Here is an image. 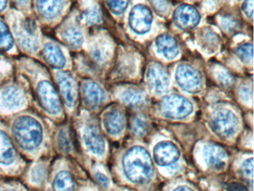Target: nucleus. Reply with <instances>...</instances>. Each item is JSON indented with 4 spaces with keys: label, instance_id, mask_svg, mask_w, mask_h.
I'll return each mask as SVG.
<instances>
[{
    "label": "nucleus",
    "instance_id": "1",
    "mask_svg": "<svg viewBox=\"0 0 254 191\" xmlns=\"http://www.w3.org/2000/svg\"><path fill=\"white\" fill-rule=\"evenodd\" d=\"M14 73L26 85L37 111L56 123L66 118L51 70L41 61L25 55L9 60Z\"/></svg>",
    "mask_w": 254,
    "mask_h": 191
},
{
    "label": "nucleus",
    "instance_id": "2",
    "mask_svg": "<svg viewBox=\"0 0 254 191\" xmlns=\"http://www.w3.org/2000/svg\"><path fill=\"white\" fill-rule=\"evenodd\" d=\"M10 134L22 155L32 160L42 158L48 149V132L42 116L35 109L9 116Z\"/></svg>",
    "mask_w": 254,
    "mask_h": 191
},
{
    "label": "nucleus",
    "instance_id": "3",
    "mask_svg": "<svg viewBox=\"0 0 254 191\" xmlns=\"http://www.w3.org/2000/svg\"><path fill=\"white\" fill-rule=\"evenodd\" d=\"M114 53L111 38L103 31L90 30L84 47L72 54L73 71L80 78H91L102 73Z\"/></svg>",
    "mask_w": 254,
    "mask_h": 191
},
{
    "label": "nucleus",
    "instance_id": "4",
    "mask_svg": "<svg viewBox=\"0 0 254 191\" xmlns=\"http://www.w3.org/2000/svg\"><path fill=\"white\" fill-rule=\"evenodd\" d=\"M4 18L20 55L38 60L45 32L36 19L11 7Z\"/></svg>",
    "mask_w": 254,
    "mask_h": 191
},
{
    "label": "nucleus",
    "instance_id": "5",
    "mask_svg": "<svg viewBox=\"0 0 254 191\" xmlns=\"http://www.w3.org/2000/svg\"><path fill=\"white\" fill-rule=\"evenodd\" d=\"M29 91L13 68L0 78V117L9 116L32 107Z\"/></svg>",
    "mask_w": 254,
    "mask_h": 191
},
{
    "label": "nucleus",
    "instance_id": "6",
    "mask_svg": "<svg viewBox=\"0 0 254 191\" xmlns=\"http://www.w3.org/2000/svg\"><path fill=\"white\" fill-rule=\"evenodd\" d=\"M76 0H32V13L45 34L53 30L67 16Z\"/></svg>",
    "mask_w": 254,
    "mask_h": 191
},
{
    "label": "nucleus",
    "instance_id": "7",
    "mask_svg": "<svg viewBox=\"0 0 254 191\" xmlns=\"http://www.w3.org/2000/svg\"><path fill=\"white\" fill-rule=\"evenodd\" d=\"M88 32L89 30L80 19L78 10L75 4L70 13L50 34L66 46L73 54L83 49Z\"/></svg>",
    "mask_w": 254,
    "mask_h": 191
},
{
    "label": "nucleus",
    "instance_id": "8",
    "mask_svg": "<svg viewBox=\"0 0 254 191\" xmlns=\"http://www.w3.org/2000/svg\"><path fill=\"white\" fill-rule=\"evenodd\" d=\"M126 177L133 184L142 185L151 180L154 174L152 160L148 151L142 146L130 148L123 159Z\"/></svg>",
    "mask_w": 254,
    "mask_h": 191
},
{
    "label": "nucleus",
    "instance_id": "9",
    "mask_svg": "<svg viewBox=\"0 0 254 191\" xmlns=\"http://www.w3.org/2000/svg\"><path fill=\"white\" fill-rule=\"evenodd\" d=\"M5 125L6 123L0 117V172L13 177L24 171L26 161L16 146Z\"/></svg>",
    "mask_w": 254,
    "mask_h": 191
},
{
    "label": "nucleus",
    "instance_id": "10",
    "mask_svg": "<svg viewBox=\"0 0 254 191\" xmlns=\"http://www.w3.org/2000/svg\"><path fill=\"white\" fill-rule=\"evenodd\" d=\"M66 118L76 115L80 106V77L73 70L51 71Z\"/></svg>",
    "mask_w": 254,
    "mask_h": 191
},
{
    "label": "nucleus",
    "instance_id": "11",
    "mask_svg": "<svg viewBox=\"0 0 254 191\" xmlns=\"http://www.w3.org/2000/svg\"><path fill=\"white\" fill-rule=\"evenodd\" d=\"M38 60L51 71L73 70L72 52L51 34H44Z\"/></svg>",
    "mask_w": 254,
    "mask_h": 191
},
{
    "label": "nucleus",
    "instance_id": "12",
    "mask_svg": "<svg viewBox=\"0 0 254 191\" xmlns=\"http://www.w3.org/2000/svg\"><path fill=\"white\" fill-rule=\"evenodd\" d=\"M154 23V13L149 6L141 2L132 6L127 16V25L133 34L146 36L151 32Z\"/></svg>",
    "mask_w": 254,
    "mask_h": 191
},
{
    "label": "nucleus",
    "instance_id": "13",
    "mask_svg": "<svg viewBox=\"0 0 254 191\" xmlns=\"http://www.w3.org/2000/svg\"><path fill=\"white\" fill-rule=\"evenodd\" d=\"M79 93L80 104L89 110L99 108L107 100L105 90L91 78H80Z\"/></svg>",
    "mask_w": 254,
    "mask_h": 191
},
{
    "label": "nucleus",
    "instance_id": "14",
    "mask_svg": "<svg viewBox=\"0 0 254 191\" xmlns=\"http://www.w3.org/2000/svg\"><path fill=\"white\" fill-rule=\"evenodd\" d=\"M175 79L177 85L189 94H197L203 87L201 73L194 66L187 63L178 64L175 69Z\"/></svg>",
    "mask_w": 254,
    "mask_h": 191
},
{
    "label": "nucleus",
    "instance_id": "15",
    "mask_svg": "<svg viewBox=\"0 0 254 191\" xmlns=\"http://www.w3.org/2000/svg\"><path fill=\"white\" fill-rule=\"evenodd\" d=\"M239 125L237 116L230 109H218L212 115L211 120L212 131L223 138L233 137L237 133Z\"/></svg>",
    "mask_w": 254,
    "mask_h": 191
},
{
    "label": "nucleus",
    "instance_id": "16",
    "mask_svg": "<svg viewBox=\"0 0 254 191\" xmlns=\"http://www.w3.org/2000/svg\"><path fill=\"white\" fill-rule=\"evenodd\" d=\"M160 111L169 119H184L193 111V104L183 96L172 94L166 96L160 102Z\"/></svg>",
    "mask_w": 254,
    "mask_h": 191
},
{
    "label": "nucleus",
    "instance_id": "17",
    "mask_svg": "<svg viewBox=\"0 0 254 191\" xmlns=\"http://www.w3.org/2000/svg\"><path fill=\"white\" fill-rule=\"evenodd\" d=\"M79 17L84 26L90 30L97 29L104 21L103 12L98 0H76Z\"/></svg>",
    "mask_w": 254,
    "mask_h": 191
},
{
    "label": "nucleus",
    "instance_id": "18",
    "mask_svg": "<svg viewBox=\"0 0 254 191\" xmlns=\"http://www.w3.org/2000/svg\"><path fill=\"white\" fill-rule=\"evenodd\" d=\"M81 140L85 149L95 156H102L106 150L105 140L99 128L87 122L81 129Z\"/></svg>",
    "mask_w": 254,
    "mask_h": 191
},
{
    "label": "nucleus",
    "instance_id": "19",
    "mask_svg": "<svg viewBox=\"0 0 254 191\" xmlns=\"http://www.w3.org/2000/svg\"><path fill=\"white\" fill-rule=\"evenodd\" d=\"M174 22L180 29L191 31L198 26L201 15L197 8L189 4H182L174 10Z\"/></svg>",
    "mask_w": 254,
    "mask_h": 191
},
{
    "label": "nucleus",
    "instance_id": "20",
    "mask_svg": "<svg viewBox=\"0 0 254 191\" xmlns=\"http://www.w3.org/2000/svg\"><path fill=\"white\" fill-rule=\"evenodd\" d=\"M146 82L151 91L158 95L166 94L170 86L169 73L163 66L157 63L148 66L146 71Z\"/></svg>",
    "mask_w": 254,
    "mask_h": 191
},
{
    "label": "nucleus",
    "instance_id": "21",
    "mask_svg": "<svg viewBox=\"0 0 254 191\" xmlns=\"http://www.w3.org/2000/svg\"><path fill=\"white\" fill-rule=\"evenodd\" d=\"M154 47L159 57L168 61H175L181 54L178 40L169 33L159 34L154 40Z\"/></svg>",
    "mask_w": 254,
    "mask_h": 191
},
{
    "label": "nucleus",
    "instance_id": "22",
    "mask_svg": "<svg viewBox=\"0 0 254 191\" xmlns=\"http://www.w3.org/2000/svg\"><path fill=\"white\" fill-rule=\"evenodd\" d=\"M75 132L66 121L62 122L54 136L55 147L64 156H67L76 147Z\"/></svg>",
    "mask_w": 254,
    "mask_h": 191
},
{
    "label": "nucleus",
    "instance_id": "23",
    "mask_svg": "<svg viewBox=\"0 0 254 191\" xmlns=\"http://www.w3.org/2000/svg\"><path fill=\"white\" fill-rule=\"evenodd\" d=\"M179 149L175 143L170 141H161L157 143L153 151L154 161L161 167H167L176 163L179 159Z\"/></svg>",
    "mask_w": 254,
    "mask_h": 191
},
{
    "label": "nucleus",
    "instance_id": "24",
    "mask_svg": "<svg viewBox=\"0 0 254 191\" xmlns=\"http://www.w3.org/2000/svg\"><path fill=\"white\" fill-rule=\"evenodd\" d=\"M53 191H75V179L66 163L58 164L52 179Z\"/></svg>",
    "mask_w": 254,
    "mask_h": 191
},
{
    "label": "nucleus",
    "instance_id": "25",
    "mask_svg": "<svg viewBox=\"0 0 254 191\" xmlns=\"http://www.w3.org/2000/svg\"><path fill=\"white\" fill-rule=\"evenodd\" d=\"M20 55L4 16H0V56L8 60Z\"/></svg>",
    "mask_w": 254,
    "mask_h": 191
},
{
    "label": "nucleus",
    "instance_id": "26",
    "mask_svg": "<svg viewBox=\"0 0 254 191\" xmlns=\"http://www.w3.org/2000/svg\"><path fill=\"white\" fill-rule=\"evenodd\" d=\"M203 157L206 165L213 170H223L227 164V153L218 145H205L203 149Z\"/></svg>",
    "mask_w": 254,
    "mask_h": 191
},
{
    "label": "nucleus",
    "instance_id": "27",
    "mask_svg": "<svg viewBox=\"0 0 254 191\" xmlns=\"http://www.w3.org/2000/svg\"><path fill=\"white\" fill-rule=\"evenodd\" d=\"M102 123L105 131L111 135H118L124 129L126 119L121 110L117 108L108 109L102 116Z\"/></svg>",
    "mask_w": 254,
    "mask_h": 191
},
{
    "label": "nucleus",
    "instance_id": "28",
    "mask_svg": "<svg viewBox=\"0 0 254 191\" xmlns=\"http://www.w3.org/2000/svg\"><path fill=\"white\" fill-rule=\"evenodd\" d=\"M197 43L207 53H213L219 49L221 40L219 34L211 28H203L197 33Z\"/></svg>",
    "mask_w": 254,
    "mask_h": 191
},
{
    "label": "nucleus",
    "instance_id": "29",
    "mask_svg": "<svg viewBox=\"0 0 254 191\" xmlns=\"http://www.w3.org/2000/svg\"><path fill=\"white\" fill-rule=\"evenodd\" d=\"M120 99L127 105L138 107L145 104L146 94L142 90L128 88L123 90L120 94Z\"/></svg>",
    "mask_w": 254,
    "mask_h": 191
},
{
    "label": "nucleus",
    "instance_id": "30",
    "mask_svg": "<svg viewBox=\"0 0 254 191\" xmlns=\"http://www.w3.org/2000/svg\"><path fill=\"white\" fill-rule=\"evenodd\" d=\"M218 23L220 28L226 34H234L240 28L239 18H237L234 13H230V12L220 13L218 16Z\"/></svg>",
    "mask_w": 254,
    "mask_h": 191
},
{
    "label": "nucleus",
    "instance_id": "31",
    "mask_svg": "<svg viewBox=\"0 0 254 191\" xmlns=\"http://www.w3.org/2000/svg\"><path fill=\"white\" fill-rule=\"evenodd\" d=\"M48 173L49 170L47 164L42 161H38L29 170V182L32 185L41 186L47 179Z\"/></svg>",
    "mask_w": 254,
    "mask_h": 191
},
{
    "label": "nucleus",
    "instance_id": "32",
    "mask_svg": "<svg viewBox=\"0 0 254 191\" xmlns=\"http://www.w3.org/2000/svg\"><path fill=\"white\" fill-rule=\"evenodd\" d=\"M213 66V70H212L213 73H213L215 79H216L218 83L223 87L231 86L234 82L231 73L222 65L215 64Z\"/></svg>",
    "mask_w": 254,
    "mask_h": 191
},
{
    "label": "nucleus",
    "instance_id": "33",
    "mask_svg": "<svg viewBox=\"0 0 254 191\" xmlns=\"http://www.w3.org/2000/svg\"><path fill=\"white\" fill-rule=\"evenodd\" d=\"M235 54L239 60L247 65H253L252 43H242L234 49Z\"/></svg>",
    "mask_w": 254,
    "mask_h": 191
},
{
    "label": "nucleus",
    "instance_id": "34",
    "mask_svg": "<svg viewBox=\"0 0 254 191\" xmlns=\"http://www.w3.org/2000/svg\"><path fill=\"white\" fill-rule=\"evenodd\" d=\"M130 0H104L110 13L117 16H122L127 10Z\"/></svg>",
    "mask_w": 254,
    "mask_h": 191
},
{
    "label": "nucleus",
    "instance_id": "35",
    "mask_svg": "<svg viewBox=\"0 0 254 191\" xmlns=\"http://www.w3.org/2000/svg\"><path fill=\"white\" fill-rule=\"evenodd\" d=\"M137 65V59L134 55L131 53L124 54L120 57V60L117 62V69L120 72H131L135 70V67Z\"/></svg>",
    "mask_w": 254,
    "mask_h": 191
},
{
    "label": "nucleus",
    "instance_id": "36",
    "mask_svg": "<svg viewBox=\"0 0 254 191\" xmlns=\"http://www.w3.org/2000/svg\"><path fill=\"white\" fill-rule=\"evenodd\" d=\"M10 7L18 10L27 16H32V0H8Z\"/></svg>",
    "mask_w": 254,
    "mask_h": 191
},
{
    "label": "nucleus",
    "instance_id": "37",
    "mask_svg": "<svg viewBox=\"0 0 254 191\" xmlns=\"http://www.w3.org/2000/svg\"><path fill=\"white\" fill-rule=\"evenodd\" d=\"M151 8L160 16H166L171 10V2L169 0H148Z\"/></svg>",
    "mask_w": 254,
    "mask_h": 191
},
{
    "label": "nucleus",
    "instance_id": "38",
    "mask_svg": "<svg viewBox=\"0 0 254 191\" xmlns=\"http://www.w3.org/2000/svg\"><path fill=\"white\" fill-rule=\"evenodd\" d=\"M132 131L137 136H142L146 133L148 124L142 116H135L131 122Z\"/></svg>",
    "mask_w": 254,
    "mask_h": 191
},
{
    "label": "nucleus",
    "instance_id": "39",
    "mask_svg": "<svg viewBox=\"0 0 254 191\" xmlns=\"http://www.w3.org/2000/svg\"><path fill=\"white\" fill-rule=\"evenodd\" d=\"M242 11L247 18L253 19V0H244L242 3Z\"/></svg>",
    "mask_w": 254,
    "mask_h": 191
},
{
    "label": "nucleus",
    "instance_id": "40",
    "mask_svg": "<svg viewBox=\"0 0 254 191\" xmlns=\"http://www.w3.org/2000/svg\"><path fill=\"white\" fill-rule=\"evenodd\" d=\"M242 171L248 177L253 179V158L245 160L242 166Z\"/></svg>",
    "mask_w": 254,
    "mask_h": 191
},
{
    "label": "nucleus",
    "instance_id": "41",
    "mask_svg": "<svg viewBox=\"0 0 254 191\" xmlns=\"http://www.w3.org/2000/svg\"><path fill=\"white\" fill-rule=\"evenodd\" d=\"M95 178H96V181L99 182V185L103 188H107L109 187L110 181L108 179V176L104 174L103 173L100 171H96L95 173Z\"/></svg>",
    "mask_w": 254,
    "mask_h": 191
},
{
    "label": "nucleus",
    "instance_id": "42",
    "mask_svg": "<svg viewBox=\"0 0 254 191\" xmlns=\"http://www.w3.org/2000/svg\"><path fill=\"white\" fill-rule=\"evenodd\" d=\"M240 96L242 99L245 101V102H249L252 101V90L248 86H243L241 88Z\"/></svg>",
    "mask_w": 254,
    "mask_h": 191
},
{
    "label": "nucleus",
    "instance_id": "43",
    "mask_svg": "<svg viewBox=\"0 0 254 191\" xmlns=\"http://www.w3.org/2000/svg\"><path fill=\"white\" fill-rule=\"evenodd\" d=\"M226 190L228 191H248V190L242 184L238 182H231L225 186Z\"/></svg>",
    "mask_w": 254,
    "mask_h": 191
},
{
    "label": "nucleus",
    "instance_id": "44",
    "mask_svg": "<svg viewBox=\"0 0 254 191\" xmlns=\"http://www.w3.org/2000/svg\"><path fill=\"white\" fill-rule=\"evenodd\" d=\"M9 9L10 4L8 0H0V16H4Z\"/></svg>",
    "mask_w": 254,
    "mask_h": 191
},
{
    "label": "nucleus",
    "instance_id": "45",
    "mask_svg": "<svg viewBox=\"0 0 254 191\" xmlns=\"http://www.w3.org/2000/svg\"><path fill=\"white\" fill-rule=\"evenodd\" d=\"M0 191H18L15 188L13 187L10 186V185H1L0 187Z\"/></svg>",
    "mask_w": 254,
    "mask_h": 191
},
{
    "label": "nucleus",
    "instance_id": "46",
    "mask_svg": "<svg viewBox=\"0 0 254 191\" xmlns=\"http://www.w3.org/2000/svg\"><path fill=\"white\" fill-rule=\"evenodd\" d=\"M172 191H194L191 188H189L187 186H184V185H181V186L177 187L176 188L173 190Z\"/></svg>",
    "mask_w": 254,
    "mask_h": 191
}]
</instances>
